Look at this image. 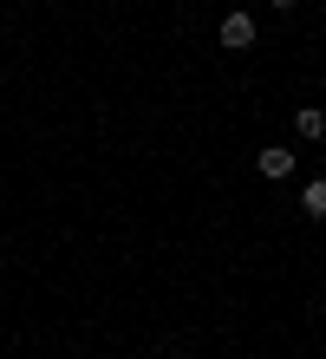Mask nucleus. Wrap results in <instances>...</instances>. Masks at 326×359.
Returning <instances> with one entry per match:
<instances>
[{
	"mask_svg": "<svg viewBox=\"0 0 326 359\" xmlns=\"http://www.w3.org/2000/svg\"><path fill=\"white\" fill-rule=\"evenodd\" d=\"M222 46H229V53L254 46V20H248V13H229V20H222Z\"/></svg>",
	"mask_w": 326,
	"mask_h": 359,
	"instance_id": "1",
	"label": "nucleus"
},
{
	"mask_svg": "<svg viewBox=\"0 0 326 359\" xmlns=\"http://www.w3.org/2000/svg\"><path fill=\"white\" fill-rule=\"evenodd\" d=\"M287 170H294V151H280V144L261 151V177H287Z\"/></svg>",
	"mask_w": 326,
	"mask_h": 359,
	"instance_id": "2",
	"label": "nucleus"
},
{
	"mask_svg": "<svg viewBox=\"0 0 326 359\" xmlns=\"http://www.w3.org/2000/svg\"><path fill=\"white\" fill-rule=\"evenodd\" d=\"M294 124H300V137H313V144L326 137V111H320V104H307V111H300Z\"/></svg>",
	"mask_w": 326,
	"mask_h": 359,
	"instance_id": "3",
	"label": "nucleus"
},
{
	"mask_svg": "<svg viewBox=\"0 0 326 359\" xmlns=\"http://www.w3.org/2000/svg\"><path fill=\"white\" fill-rule=\"evenodd\" d=\"M300 209H307V216H326V177H313V183H307V196H300Z\"/></svg>",
	"mask_w": 326,
	"mask_h": 359,
	"instance_id": "4",
	"label": "nucleus"
},
{
	"mask_svg": "<svg viewBox=\"0 0 326 359\" xmlns=\"http://www.w3.org/2000/svg\"><path fill=\"white\" fill-rule=\"evenodd\" d=\"M274 7H294V0H274Z\"/></svg>",
	"mask_w": 326,
	"mask_h": 359,
	"instance_id": "5",
	"label": "nucleus"
}]
</instances>
